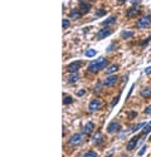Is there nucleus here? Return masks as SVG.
I'll return each instance as SVG.
<instances>
[{"label":"nucleus","instance_id":"12","mask_svg":"<svg viewBox=\"0 0 151 157\" xmlns=\"http://www.w3.org/2000/svg\"><path fill=\"white\" fill-rule=\"evenodd\" d=\"M92 140H93V143L96 145V146H100V145L103 142V136L101 135V132H97L96 135L92 137Z\"/></svg>","mask_w":151,"mask_h":157},{"label":"nucleus","instance_id":"6","mask_svg":"<svg viewBox=\"0 0 151 157\" xmlns=\"http://www.w3.org/2000/svg\"><path fill=\"white\" fill-rule=\"evenodd\" d=\"M121 129V124L118 123V122H116V121H113L111 122L108 126H107V132L108 133H115V132H118Z\"/></svg>","mask_w":151,"mask_h":157},{"label":"nucleus","instance_id":"3","mask_svg":"<svg viewBox=\"0 0 151 157\" xmlns=\"http://www.w3.org/2000/svg\"><path fill=\"white\" fill-rule=\"evenodd\" d=\"M68 143L71 145V146H78V145L82 143V135L81 133H76V135H73L69 138V141H68Z\"/></svg>","mask_w":151,"mask_h":157},{"label":"nucleus","instance_id":"1","mask_svg":"<svg viewBox=\"0 0 151 157\" xmlns=\"http://www.w3.org/2000/svg\"><path fill=\"white\" fill-rule=\"evenodd\" d=\"M108 64V60L107 58H103V57H101V58H98L97 60H94L88 66V72L89 73H96L100 69H103V68L107 67Z\"/></svg>","mask_w":151,"mask_h":157},{"label":"nucleus","instance_id":"2","mask_svg":"<svg viewBox=\"0 0 151 157\" xmlns=\"http://www.w3.org/2000/svg\"><path fill=\"white\" fill-rule=\"evenodd\" d=\"M151 24V15H145V17L140 18L137 23H136V26H137L139 29H145L147 28Z\"/></svg>","mask_w":151,"mask_h":157},{"label":"nucleus","instance_id":"19","mask_svg":"<svg viewBox=\"0 0 151 157\" xmlns=\"http://www.w3.org/2000/svg\"><path fill=\"white\" fill-rule=\"evenodd\" d=\"M132 37H134V32H126V30H125V32L121 33V38H122V39H130Z\"/></svg>","mask_w":151,"mask_h":157},{"label":"nucleus","instance_id":"28","mask_svg":"<svg viewBox=\"0 0 151 157\" xmlns=\"http://www.w3.org/2000/svg\"><path fill=\"white\" fill-rule=\"evenodd\" d=\"M146 150H147V146H143V147L141 148V151L139 152V156H142L143 154H145V151H146Z\"/></svg>","mask_w":151,"mask_h":157},{"label":"nucleus","instance_id":"16","mask_svg":"<svg viewBox=\"0 0 151 157\" xmlns=\"http://www.w3.org/2000/svg\"><path fill=\"white\" fill-rule=\"evenodd\" d=\"M141 95H142L143 98H149V97H151V88H149V87L142 88V89H141Z\"/></svg>","mask_w":151,"mask_h":157},{"label":"nucleus","instance_id":"37","mask_svg":"<svg viewBox=\"0 0 151 157\" xmlns=\"http://www.w3.org/2000/svg\"><path fill=\"white\" fill-rule=\"evenodd\" d=\"M92 1H93V0H92Z\"/></svg>","mask_w":151,"mask_h":157},{"label":"nucleus","instance_id":"13","mask_svg":"<svg viewBox=\"0 0 151 157\" xmlns=\"http://www.w3.org/2000/svg\"><path fill=\"white\" fill-rule=\"evenodd\" d=\"M140 13V9L139 8H135V6H132V8H130L128 9V11H127V17L128 18H134V17H136Z\"/></svg>","mask_w":151,"mask_h":157},{"label":"nucleus","instance_id":"22","mask_svg":"<svg viewBox=\"0 0 151 157\" xmlns=\"http://www.w3.org/2000/svg\"><path fill=\"white\" fill-rule=\"evenodd\" d=\"M73 102V99L69 95H63V103L64 104H71V103Z\"/></svg>","mask_w":151,"mask_h":157},{"label":"nucleus","instance_id":"18","mask_svg":"<svg viewBox=\"0 0 151 157\" xmlns=\"http://www.w3.org/2000/svg\"><path fill=\"white\" fill-rule=\"evenodd\" d=\"M116 17H113V15H112V17H109L108 19H106V20L105 21H102V25H111V24H113V23H116Z\"/></svg>","mask_w":151,"mask_h":157},{"label":"nucleus","instance_id":"11","mask_svg":"<svg viewBox=\"0 0 151 157\" xmlns=\"http://www.w3.org/2000/svg\"><path fill=\"white\" fill-rule=\"evenodd\" d=\"M93 129H94V124L92 122H87L85 124V127H83V133H85V135H91Z\"/></svg>","mask_w":151,"mask_h":157},{"label":"nucleus","instance_id":"4","mask_svg":"<svg viewBox=\"0 0 151 157\" xmlns=\"http://www.w3.org/2000/svg\"><path fill=\"white\" fill-rule=\"evenodd\" d=\"M117 80H118V77L117 75H109V77H107L105 80H103V86L105 87H112V86H115V84L117 83Z\"/></svg>","mask_w":151,"mask_h":157},{"label":"nucleus","instance_id":"32","mask_svg":"<svg viewBox=\"0 0 151 157\" xmlns=\"http://www.w3.org/2000/svg\"><path fill=\"white\" fill-rule=\"evenodd\" d=\"M136 114H137L136 112H131V113H130V118H134V117L136 116Z\"/></svg>","mask_w":151,"mask_h":157},{"label":"nucleus","instance_id":"8","mask_svg":"<svg viewBox=\"0 0 151 157\" xmlns=\"http://www.w3.org/2000/svg\"><path fill=\"white\" fill-rule=\"evenodd\" d=\"M111 34H112V30H111V29H107V28L101 29L100 32L97 33V39H98V40H102V39H105L106 37L111 35Z\"/></svg>","mask_w":151,"mask_h":157},{"label":"nucleus","instance_id":"5","mask_svg":"<svg viewBox=\"0 0 151 157\" xmlns=\"http://www.w3.org/2000/svg\"><path fill=\"white\" fill-rule=\"evenodd\" d=\"M82 66H83V63L81 62V60H76V62H72L69 66H68V71H69L71 73H77V71Z\"/></svg>","mask_w":151,"mask_h":157},{"label":"nucleus","instance_id":"9","mask_svg":"<svg viewBox=\"0 0 151 157\" xmlns=\"http://www.w3.org/2000/svg\"><path fill=\"white\" fill-rule=\"evenodd\" d=\"M91 9V5L88 3H86L85 0H79V11L82 14H87Z\"/></svg>","mask_w":151,"mask_h":157},{"label":"nucleus","instance_id":"26","mask_svg":"<svg viewBox=\"0 0 151 157\" xmlns=\"http://www.w3.org/2000/svg\"><path fill=\"white\" fill-rule=\"evenodd\" d=\"M146 123H143V122H142V123H139L137 126H135V127H134V129H132V132H135V131H137V129H140V128H142L143 127V126H145Z\"/></svg>","mask_w":151,"mask_h":157},{"label":"nucleus","instance_id":"24","mask_svg":"<svg viewBox=\"0 0 151 157\" xmlns=\"http://www.w3.org/2000/svg\"><path fill=\"white\" fill-rule=\"evenodd\" d=\"M85 157H97V154L94 151H88L87 154L85 155Z\"/></svg>","mask_w":151,"mask_h":157},{"label":"nucleus","instance_id":"31","mask_svg":"<svg viewBox=\"0 0 151 157\" xmlns=\"http://www.w3.org/2000/svg\"><path fill=\"white\" fill-rule=\"evenodd\" d=\"M145 73H146V74H150V73H151V67H147V68H146V69H145Z\"/></svg>","mask_w":151,"mask_h":157},{"label":"nucleus","instance_id":"10","mask_svg":"<svg viewBox=\"0 0 151 157\" xmlns=\"http://www.w3.org/2000/svg\"><path fill=\"white\" fill-rule=\"evenodd\" d=\"M139 140H140V137H139V136L132 137V138L127 142V150H128V151H132V150H134V148H135L136 146H137Z\"/></svg>","mask_w":151,"mask_h":157},{"label":"nucleus","instance_id":"29","mask_svg":"<svg viewBox=\"0 0 151 157\" xmlns=\"http://www.w3.org/2000/svg\"><path fill=\"white\" fill-rule=\"evenodd\" d=\"M145 113H146V114H149V116H151V106L146 107V108H145Z\"/></svg>","mask_w":151,"mask_h":157},{"label":"nucleus","instance_id":"36","mask_svg":"<svg viewBox=\"0 0 151 157\" xmlns=\"http://www.w3.org/2000/svg\"><path fill=\"white\" fill-rule=\"evenodd\" d=\"M149 140H150V141H151V136H150V137H149Z\"/></svg>","mask_w":151,"mask_h":157},{"label":"nucleus","instance_id":"15","mask_svg":"<svg viewBox=\"0 0 151 157\" xmlns=\"http://www.w3.org/2000/svg\"><path fill=\"white\" fill-rule=\"evenodd\" d=\"M117 69H118V66L117 64H112V66H109L106 68V74H112V73H115V72H117Z\"/></svg>","mask_w":151,"mask_h":157},{"label":"nucleus","instance_id":"23","mask_svg":"<svg viewBox=\"0 0 151 157\" xmlns=\"http://www.w3.org/2000/svg\"><path fill=\"white\" fill-rule=\"evenodd\" d=\"M105 14H106V10L102 9V8H101V9H97V11H96L97 17H102V15H105Z\"/></svg>","mask_w":151,"mask_h":157},{"label":"nucleus","instance_id":"7","mask_svg":"<svg viewBox=\"0 0 151 157\" xmlns=\"http://www.w3.org/2000/svg\"><path fill=\"white\" fill-rule=\"evenodd\" d=\"M101 106H102L101 101H100L98 98H96V99H93V101H91L89 106H88V109L91 111V112H94V111H98V109H100Z\"/></svg>","mask_w":151,"mask_h":157},{"label":"nucleus","instance_id":"25","mask_svg":"<svg viewBox=\"0 0 151 157\" xmlns=\"http://www.w3.org/2000/svg\"><path fill=\"white\" fill-rule=\"evenodd\" d=\"M69 20H68V19H63V23H62V25H63V28L66 29V28H68V26H69Z\"/></svg>","mask_w":151,"mask_h":157},{"label":"nucleus","instance_id":"14","mask_svg":"<svg viewBox=\"0 0 151 157\" xmlns=\"http://www.w3.org/2000/svg\"><path fill=\"white\" fill-rule=\"evenodd\" d=\"M81 15H82V13L78 9H73V10H71V13H69V18L71 19H79Z\"/></svg>","mask_w":151,"mask_h":157},{"label":"nucleus","instance_id":"21","mask_svg":"<svg viewBox=\"0 0 151 157\" xmlns=\"http://www.w3.org/2000/svg\"><path fill=\"white\" fill-rule=\"evenodd\" d=\"M96 49H88V50H86V57L87 58H92V57L96 55Z\"/></svg>","mask_w":151,"mask_h":157},{"label":"nucleus","instance_id":"20","mask_svg":"<svg viewBox=\"0 0 151 157\" xmlns=\"http://www.w3.org/2000/svg\"><path fill=\"white\" fill-rule=\"evenodd\" d=\"M78 79H79V75L77 73H72L69 77H68V82L69 83H76Z\"/></svg>","mask_w":151,"mask_h":157},{"label":"nucleus","instance_id":"30","mask_svg":"<svg viewBox=\"0 0 151 157\" xmlns=\"http://www.w3.org/2000/svg\"><path fill=\"white\" fill-rule=\"evenodd\" d=\"M83 94H86V91H85V89H81V91L77 92V95H78V97H81V95H83Z\"/></svg>","mask_w":151,"mask_h":157},{"label":"nucleus","instance_id":"17","mask_svg":"<svg viewBox=\"0 0 151 157\" xmlns=\"http://www.w3.org/2000/svg\"><path fill=\"white\" fill-rule=\"evenodd\" d=\"M151 132V122H149L147 124H145L142 127V131H141V135L142 136H145V135H147V133H150Z\"/></svg>","mask_w":151,"mask_h":157},{"label":"nucleus","instance_id":"27","mask_svg":"<svg viewBox=\"0 0 151 157\" xmlns=\"http://www.w3.org/2000/svg\"><path fill=\"white\" fill-rule=\"evenodd\" d=\"M118 99H120V94L117 95V97L113 98V101H112V103H111V107H115V106L117 104V102H118Z\"/></svg>","mask_w":151,"mask_h":157},{"label":"nucleus","instance_id":"33","mask_svg":"<svg viewBox=\"0 0 151 157\" xmlns=\"http://www.w3.org/2000/svg\"><path fill=\"white\" fill-rule=\"evenodd\" d=\"M106 157H112V155H108V156H106Z\"/></svg>","mask_w":151,"mask_h":157},{"label":"nucleus","instance_id":"34","mask_svg":"<svg viewBox=\"0 0 151 157\" xmlns=\"http://www.w3.org/2000/svg\"><path fill=\"white\" fill-rule=\"evenodd\" d=\"M118 1H126V0H118Z\"/></svg>","mask_w":151,"mask_h":157},{"label":"nucleus","instance_id":"35","mask_svg":"<svg viewBox=\"0 0 151 157\" xmlns=\"http://www.w3.org/2000/svg\"><path fill=\"white\" fill-rule=\"evenodd\" d=\"M121 157H127V156H125V155H122V156H121Z\"/></svg>","mask_w":151,"mask_h":157}]
</instances>
